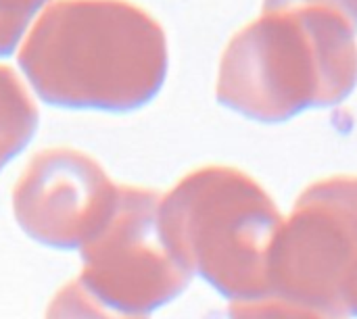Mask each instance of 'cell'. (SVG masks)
<instances>
[{"mask_svg":"<svg viewBox=\"0 0 357 319\" xmlns=\"http://www.w3.org/2000/svg\"><path fill=\"white\" fill-rule=\"evenodd\" d=\"M52 0H0V56L23 42L31 23Z\"/></svg>","mask_w":357,"mask_h":319,"instance_id":"2","label":"cell"},{"mask_svg":"<svg viewBox=\"0 0 357 319\" xmlns=\"http://www.w3.org/2000/svg\"><path fill=\"white\" fill-rule=\"evenodd\" d=\"M161 59V27L126 0H52L19 50L36 90L71 107L128 102Z\"/></svg>","mask_w":357,"mask_h":319,"instance_id":"1","label":"cell"}]
</instances>
